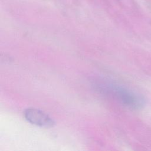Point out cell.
<instances>
[{
    "label": "cell",
    "mask_w": 151,
    "mask_h": 151,
    "mask_svg": "<svg viewBox=\"0 0 151 151\" xmlns=\"http://www.w3.org/2000/svg\"><path fill=\"white\" fill-rule=\"evenodd\" d=\"M24 116L29 122L40 127H49L54 124L53 120L48 114L37 109H27Z\"/></svg>",
    "instance_id": "6da1fadb"
}]
</instances>
